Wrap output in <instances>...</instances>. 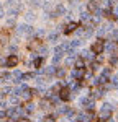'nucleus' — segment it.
<instances>
[{"mask_svg": "<svg viewBox=\"0 0 118 122\" xmlns=\"http://www.w3.org/2000/svg\"><path fill=\"white\" fill-rule=\"evenodd\" d=\"M103 49H105V41L102 38H98L97 41H94V44L90 47V51L94 54H103Z\"/></svg>", "mask_w": 118, "mask_h": 122, "instance_id": "1", "label": "nucleus"}, {"mask_svg": "<svg viewBox=\"0 0 118 122\" xmlns=\"http://www.w3.org/2000/svg\"><path fill=\"white\" fill-rule=\"evenodd\" d=\"M103 52H107V54H110V56L118 54V42H115V41H108V42H105Z\"/></svg>", "mask_w": 118, "mask_h": 122, "instance_id": "2", "label": "nucleus"}, {"mask_svg": "<svg viewBox=\"0 0 118 122\" xmlns=\"http://www.w3.org/2000/svg\"><path fill=\"white\" fill-rule=\"evenodd\" d=\"M94 119H95V112L94 111H85V112H80L77 116V121H80V122H90Z\"/></svg>", "mask_w": 118, "mask_h": 122, "instance_id": "3", "label": "nucleus"}, {"mask_svg": "<svg viewBox=\"0 0 118 122\" xmlns=\"http://www.w3.org/2000/svg\"><path fill=\"white\" fill-rule=\"evenodd\" d=\"M17 33L18 34H33V28H31V25H18L17 26Z\"/></svg>", "mask_w": 118, "mask_h": 122, "instance_id": "4", "label": "nucleus"}, {"mask_svg": "<svg viewBox=\"0 0 118 122\" xmlns=\"http://www.w3.org/2000/svg\"><path fill=\"white\" fill-rule=\"evenodd\" d=\"M69 98H71V88H61L59 90V99L66 101Z\"/></svg>", "mask_w": 118, "mask_h": 122, "instance_id": "5", "label": "nucleus"}, {"mask_svg": "<svg viewBox=\"0 0 118 122\" xmlns=\"http://www.w3.org/2000/svg\"><path fill=\"white\" fill-rule=\"evenodd\" d=\"M80 57H82L84 60H95V54H94L92 51H87V49H84V51L80 52Z\"/></svg>", "mask_w": 118, "mask_h": 122, "instance_id": "6", "label": "nucleus"}, {"mask_svg": "<svg viewBox=\"0 0 118 122\" xmlns=\"http://www.w3.org/2000/svg\"><path fill=\"white\" fill-rule=\"evenodd\" d=\"M84 76H85V70H84V68H79L77 67V68L72 72V78H76V80H82Z\"/></svg>", "mask_w": 118, "mask_h": 122, "instance_id": "7", "label": "nucleus"}, {"mask_svg": "<svg viewBox=\"0 0 118 122\" xmlns=\"http://www.w3.org/2000/svg\"><path fill=\"white\" fill-rule=\"evenodd\" d=\"M41 73L46 76H53L54 73H56V67L51 65V67H44V68H41Z\"/></svg>", "mask_w": 118, "mask_h": 122, "instance_id": "8", "label": "nucleus"}, {"mask_svg": "<svg viewBox=\"0 0 118 122\" xmlns=\"http://www.w3.org/2000/svg\"><path fill=\"white\" fill-rule=\"evenodd\" d=\"M21 80H23V73H21L20 70H15V72L12 73V81H13V83H20Z\"/></svg>", "mask_w": 118, "mask_h": 122, "instance_id": "9", "label": "nucleus"}, {"mask_svg": "<svg viewBox=\"0 0 118 122\" xmlns=\"http://www.w3.org/2000/svg\"><path fill=\"white\" fill-rule=\"evenodd\" d=\"M98 117H100V121H107L112 117V111H105V109H100V112H98Z\"/></svg>", "mask_w": 118, "mask_h": 122, "instance_id": "10", "label": "nucleus"}, {"mask_svg": "<svg viewBox=\"0 0 118 122\" xmlns=\"http://www.w3.org/2000/svg\"><path fill=\"white\" fill-rule=\"evenodd\" d=\"M66 13V8H64V5H58L56 10L51 13V16H61V15H64Z\"/></svg>", "mask_w": 118, "mask_h": 122, "instance_id": "11", "label": "nucleus"}, {"mask_svg": "<svg viewBox=\"0 0 118 122\" xmlns=\"http://www.w3.org/2000/svg\"><path fill=\"white\" fill-rule=\"evenodd\" d=\"M97 8H98V2L97 0H90V2L87 3V10L90 11V13H94Z\"/></svg>", "mask_w": 118, "mask_h": 122, "instance_id": "12", "label": "nucleus"}, {"mask_svg": "<svg viewBox=\"0 0 118 122\" xmlns=\"http://www.w3.org/2000/svg\"><path fill=\"white\" fill-rule=\"evenodd\" d=\"M77 28H79V25H77V23H74V21H71V23L67 25V28L64 29V31H66V34H71V33H74V31H76Z\"/></svg>", "mask_w": 118, "mask_h": 122, "instance_id": "13", "label": "nucleus"}, {"mask_svg": "<svg viewBox=\"0 0 118 122\" xmlns=\"http://www.w3.org/2000/svg\"><path fill=\"white\" fill-rule=\"evenodd\" d=\"M39 46H41V41L39 39H33V41H30L28 49L30 51H35V49H39Z\"/></svg>", "mask_w": 118, "mask_h": 122, "instance_id": "14", "label": "nucleus"}, {"mask_svg": "<svg viewBox=\"0 0 118 122\" xmlns=\"http://www.w3.org/2000/svg\"><path fill=\"white\" fill-rule=\"evenodd\" d=\"M108 64H110V67H115V68H118V54H115V56H110V59H108Z\"/></svg>", "mask_w": 118, "mask_h": 122, "instance_id": "15", "label": "nucleus"}, {"mask_svg": "<svg viewBox=\"0 0 118 122\" xmlns=\"http://www.w3.org/2000/svg\"><path fill=\"white\" fill-rule=\"evenodd\" d=\"M17 64H18V59L15 56H10L8 59H7V67H15Z\"/></svg>", "mask_w": 118, "mask_h": 122, "instance_id": "16", "label": "nucleus"}, {"mask_svg": "<svg viewBox=\"0 0 118 122\" xmlns=\"http://www.w3.org/2000/svg\"><path fill=\"white\" fill-rule=\"evenodd\" d=\"M107 33H108V29L105 28V25H102V26L97 29V36H98V38H103V36H105Z\"/></svg>", "mask_w": 118, "mask_h": 122, "instance_id": "17", "label": "nucleus"}, {"mask_svg": "<svg viewBox=\"0 0 118 122\" xmlns=\"http://www.w3.org/2000/svg\"><path fill=\"white\" fill-rule=\"evenodd\" d=\"M80 21H90V11H80Z\"/></svg>", "mask_w": 118, "mask_h": 122, "instance_id": "18", "label": "nucleus"}, {"mask_svg": "<svg viewBox=\"0 0 118 122\" xmlns=\"http://www.w3.org/2000/svg\"><path fill=\"white\" fill-rule=\"evenodd\" d=\"M102 76H105L110 80V76H112V67H105L103 70H102Z\"/></svg>", "mask_w": 118, "mask_h": 122, "instance_id": "19", "label": "nucleus"}, {"mask_svg": "<svg viewBox=\"0 0 118 122\" xmlns=\"http://www.w3.org/2000/svg\"><path fill=\"white\" fill-rule=\"evenodd\" d=\"M48 52H49V49H48V47L39 46V49H38V54H39L41 57H46V56H48Z\"/></svg>", "mask_w": 118, "mask_h": 122, "instance_id": "20", "label": "nucleus"}, {"mask_svg": "<svg viewBox=\"0 0 118 122\" xmlns=\"http://www.w3.org/2000/svg\"><path fill=\"white\" fill-rule=\"evenodd\" d=\"M8 103L13 104V106H17V104L20 103V98L17 96V94H12V96H10V99H8Z\"/></svg>", "mask_w": 118, "mask_h": 122, "instance_id": "21", "label": "nucleus"}, {"mask_svg": "<svg viewBox=\"0 0 118 122\" xmlns=\"http://www.w3.org/2000/svg\"><path fill=\"white\" fill-rule=\"evenodd\" d=\"M54 75L58 76V78H64L66 76V68H56V73Z\"/></svg>", "mask_w": 118, "mask_h": 122, "instance_id": "22", "label": "nucleus"}, {"mask_svg": "<svg viewBox=\"0 0 118 122\" xmlns=\"http://www.w3.org/2000/svg\"><path fill=\"white\" fill-rule=\"evenodd\" d=\"M88 103V96H82V98H79V106H82V107H85Z\"/></svg>", "mask_w": 118, "mask_h": 122, "instance_id": "23", "label": "nucleus"}, {"mask_svg": "<svg viewBox=\"0 0 118 122\" xmlns=\"http://www.w3.org/2000/svg\"><path fill=\"white\" fill-rule=\"evenodd\" d=\"M69 46L74 47V49H77L79 46H82V41H80V39H74V41H71V42H69Z\"/></svg>", "mask_w": 118, "mask_h": 122, "instance_id": "24", "label": "nucleus"}, {"mask_svg": "<svg viewBox=\"0 0 118 122\" xmlns=\"http://www.w3.org/2000/svg\"><path fill=\"white\" fill-rule=\"evenodd\" d=\"M102 109H105V111H112V112H113L115 107H113V104H112V103H103V104H102Z\"/></svg>", "mask_w": 118, "mask_h": 122, "instance_id": "25", "label": "nucleus"}, {"mask_svg": "<svg viewBox=\"0 0 118 122\" xmlns=\"http://www.w3.org/2000/svg\"><path fill=\"white\" fill-rule=\"evenodd\" d=\"M25 20H26V21H35L36 16H35V13H33V11H28V13L25 15Z\"/></svg>", "mask_w": 118, "mask_h": 122, "instance_id": "26", "label": "nucleus"}, {"mask_svg": "<svg viewBox=\"0 0 118 122\" xmlns=\"http://www.w3.org/2000/svg\"><path fill=\"white\" fill-rule=\"evenodd\" d=\"M61 59H62V54H56V56L53 57V65H58L59 62H61Z\"/></svg>", "mask_w": 118, "mask_h": 122, "instance_id": "27", "label": "nucleus"}, {"mask_svg": "<svg viewBox=\"0 0 118 122\" xmlns=\"http://www.w3.org/2000/svg\"><path fill=\"white\" fill-rule=\"evenodd\" d=\"M74 64H76V67H79V68H85V62H84V59H77Z\"/></svg>", "mask_w": 118, "mask_h": 122, "instance_id": "28", "label": "nucleus"}, {"mask_svg": "<svg viewBox=\"0 0 118 122\" xmlns=\"http://www.w3.org/2000/svg\"><path fill=\"white\" fill-rule=\"evenodd\" d=\"M58 39H59V34H58V33H51V34H49V41H51V42H56Z\"/></svg>", "mask_w": 118, "mask_h": 122, "instance_id": "29", "label": "nucleus"}, {"mask_svg": "<svg viewBox=\"0 0 118 122\" xmlns=\"http://www.w3.org/2000/svg\"><path fill=\"white\" fill-rule=\"evenodd\" d=\"M25 111H26V112H33V111H35V104L28 103L26 106H25Z\"/></svg>", "mask_w": 118, "mask_h": 122, "instance_id": "30", "label": "nucleus"}, {"mask_svg": "<svg viewBox=\"0 0 118 122\" xmlns=\"http://www.w3.org/2000/svg\"><path fill=\"white\" fill-rule=\"evenodd\" d=\"M74 62H76V56H69L66 59V65H72Z\"/></svg>", "mask_w": 118, "mask_h": 122, "instance_id": "31", "label": "nucleus"}, {"mask_svg": "<svg viewBox=\"0 0 118 122\" xmlns=\"http://www.w3.org/2000/svg\"><path fill=\"white\" fill-rule=\"evenodd\" d=\"M39 107H41V109H48L49 107V101L48 99H43V101L39 103Z\"/></svg>", "mask_w": 118, "mask_h": 122, "instance_id": "32", "label": "nucleus"}, {"mask_svg": "<svg viewBox=\"0 0 118 122\" xmlns=\"http://www.w3.org/2000/svg\"><path fill=\"white\" fill-rule=\"evenodd\" d=\"M43 65V57H38V59H35V67L39 68V67Z\"/></svg>", "mask_w": 118, "mask_h": 122, "instance_id": "33", "label": "nucleus"}, {"mask_svg": "<svg viewBox=\"0 0 118 122\" xmlns=\"http://www.w3.org/2000/svg\"><path fill=\"white\" fill-rule=\"evenodd\" d=\"M43 8H44V11H49V10L53 8V5H51L49 2H44V3H43Z\"/></svg>", "mask_w": 118, "mask_h": 122, "instance_id": "34", "label": "nucleus"}, {"mask_svg": "<svg viewBox=\"0 0 118 122\" xmlns=\"http://www.w3.org/2000/svg\"><path fill=\"white\" fill-rule=\"evenodd\" d=\"M5 117H7V112L0 111V122H2V121H5Z\"/></svg>", "mask_w": 118, "mask_h": 122, "instance_id": "35", "label": "nucleus"}, {"mask_svg": "<svg viewBox=\"0 0 118 122\" xmlns=\"http://www.w3.org/2000/svg\"><path fill=\"white\" fill-rule=\"evenodd\" d=\"M36 83H38V85H44V78L38 76V78H36Z\"/></svg>", "mask_w": 118, "mask_h": 122, "instance_id": "36", "label": "nucleus"}, {"mask_svg": "<svg viewBox=\"0 0 118 122\" xmlns=\"http://www.w3.org/2000/svg\"><path fill=\"white\" fill-rule=\"evenodd\" d=\"M36 34H38V36H44V34H46V31H44V29H38V31H36Z\"/></svg>", "mask_w": 118, "mask_h": 122, "instance_id": "37", "label": "nucleus"}, {"mask_svg": "<svg viewBox=\"0 0 118 122\" xmlns=\"http://www.w3.org/2000/svg\"><path fill=\"white\" fill-rule=\"evenodd\" d=\"M17 122H30V119H26V117H20V119H17Z\"/></svg>", "mask_w": 118, "mask_h": 122, "instance_id": "38", "label": "nucleus"}, {"mask_svg": "<svg viewBox=\"0 0 118 122\" xmlns=\"http://www.w3.org/2000/svg\"><path fill=\"white\" fill-rule=\"evenodd\" d=\"M31 5H35V7H38V5H41V3H39V0H31Z\"/></svg>", "mask_w": 118, "mask_h": 122, "instance_id": "39", "label": "nucleus"}, {"mask_svg": "<svg viewBox=\"0 0 118 122\" xmlns=\"http://www.w3.org/2000/svg\"><path fill=\"white\" fill-rule=\"evenodd\" d=\"M0 65H7V59H2L0 57Z\"/></svg>", "mask_w": 118, "mask_h": 122, "instance_id": "40", "label": "nucleus"}, {"mask_svg": "<svg viewBox=\"0 0 118 122\" xmlns=\"http://www.w3.org/2000/svg\"><path fill=\"white\" fill-rule=\"evenodd\" d=\"M5 15V11H3V7H2V3H0V18Z\"/></svg>", "mask_w": 118, "mask_h": 122, "instance_id": "41", "label": "nucleus"}, {"mask_svg": "<svg viewBox=\"0 0 118 122\" xmlns=\"http://www.w3.org/2000/svg\"><path fill=\"white\" fill-rule=\"evenodd\" d=\"M5 106H7V103H3V101L0 103V107H5Z\"/></svg>", "mask_w": 118, "mask_h": 122, "instance_id": "42", "label": "nucleus"}, {"mask_svg": "<svg viewBox=\"0 0 118 122\" xmlns=\"http://www.w3.org/2000/svg\"><path fill=\"white\" fill-rule=\"evenodd\" d=\"M117 121H118V114H117Z\"/></svg>", "mask_w": 118, "mask_h": 122, "instance_id": "43", "label": "nucleus"}, {"mask_svg": "<svg viewBox=\"0 0 118 122\" xmlns=\"http://www.w3.org/2000/svg\"><path fill=\"white\" fill-rule=\"evenodd\" d=\"M79 122H80V121H79Z\"/></svg>", "mask_w": 118, "mask_h": 122, "instance_id": "44", "label": "nucleus"}]
</instances>
